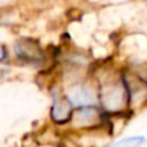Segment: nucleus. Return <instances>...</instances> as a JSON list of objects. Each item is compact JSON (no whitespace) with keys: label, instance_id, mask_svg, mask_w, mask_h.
Instances as JSON below:
<instances>
[{"label":"nucleus","instance_id":"1","mask_svg":"<svg viewBox=\"0 0 147 147\" xmlns=\"http://www.w3.org/2000/svg\"><path fill=\"white\" fill-rule=\"evenodd\" d=\"M14 51L18 58L27 62H40L43 61L44 56L41 49L32 40H20L16 43Z\"/></svg>","mask_w":147,"mask_h":147},{"label":"nucleus","instance_id":"2","mask_svg":"<svg viewBox=\"0 0 147 147\" xmlns=\"http://www.w3.org/2000/svg\"><path fill=\"white\" fill-rule=\"evenodd\" d=\"M67 99L71 105L80 107H90L96 105V97L93 92L84 85H76L71 88L67 93Z\"/></svg>","mask_w":147,"mask_h":147},{"label":"nucleus","instance_id":"3","mask_svg":"<svg viewBox=\"0 0 147 147\" xmlns=\"http://www.w3.org/2000/svg\"><path fill=\"white\" fill-rule=\"evenodd\" d=\"M124 94H125V90L121 88V85H116V84L109 85L101 93L103 106L109 110L119 109L121 106L123 101H124Z\"/></svg>","mask_w":147,"mask_h":147},{"label":"nucleus","instance_id":"4","mask_svg":"<svg viewBox=\"0 0 147 147\" xmlns=\"http://www.w3.org/2000/svg\"><path fill=\"white\" fill-rule=\"evenodd\" d=\"M52 117L59 124L66 123L71 119V103L69 99L54 96V102L52 106Z\"/></svg>","mask_w":147,"mask_h":147},{"label":"nucleus","instance_id":"5","mask_svg":"<svg viewBox=\"0 0 147 147\" xmlns=\"http://www.w3.org/2000/svg\"><path fill=\"white\" fill-rule=\"evenodd\" d=\"M75 124L79 125H90L94 124L98 119V112L93 107H84L80 109L78 112H75L72 116Z\"/></svg>","mask_w":147,"mask_h":147},{"label":"nucleus","instance_id":"6","mask_svg":"<svg viewBox=\"0 0 147 147\" xmlns=\"http://www.w3.org/2000/svg\"><path fill=\"white\" fill-rule=\"evenodd\" d=\"M143 141H145L143 137H128L124 138V140L117 141L111 147H140Z\"/></svg>","mask_w":147,"mask_h":147},{"label":"nucleus","instance_id":"7","mask_svg":"<svg viewBox=\"0 0 147 147\" xmlns=\"http://www.w3.org/2000/svg\"><path fill=\"white\" fill-rule=\"evenodd\" d=\"M5 57H7V52H5V49L0 48V62H1L3 59H5Z\"/></svg>","mask_w":147,"mask_h":147}]
</instances>
